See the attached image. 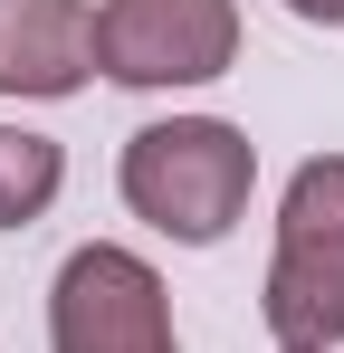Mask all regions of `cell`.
<instances>
[{"instance_id": "2", "label": "cell", "mask_w": 344, "mask_h": 353, "mask_svg": "<svg viewBox=\"0 0 344 353\" xmlns=\"http://www.w3.org/2000/svg\"><path fill=\"white\" fill-rule=\"evenodd\" d=\"M268 334H278V353H335L344 344V153L296 163V181L278 201Z\"/></svg>"}, {"instance_id": "6", "label": "cell", "mask_w": 344, "mask_h": 353, "mask_svg": "<svg viewBox=\"0 0 344 353\" xmlns=\"http://www.w3.org/2000/svg\"><path fill=\"white\" fill-rule=\"evenodd\" d=\"M57 181H67V153H57L48 134L0 124V230H29V220L57 201Z\"/></svg>"}, {"instance_id": "4", "label": "cell", "mask_w": 344, "mask_h": 353, "mask_svg": "<svg viewBox=\"0 0 344 353\" xmlns=\"http://www.w3.org/2000/svg\"><path fill=\"white\" fill-rule=\"evenodd\" d=\"M239 58V0H106L96 67L115 86H211Z\"/></svg>"}, {"instance_id": "1", "label": "cell", "mask_w": 344, "mask_h": 353, "mask_svg": "<svg viewBox=\"0 0 344 353\" xmlns=\"http://www.w3.org/2000/svg\"><path fill=\"white\" fill-rule=\"evenodd\" d=\"M124 210L182 248H220L258 191V143L220 115H163L124 143Z\"/></svg>"}, {"instance_id": "5", "label": "cell", "mask_w": 344, "mask_h": 353, "mask_svg": "<svg viewBox=\"0 0 344 353\" xmlns=\"http://www.w3.org/2000/svg\"><path fill=\"white\" fill-rule=\"evenodd\" d=\"M96 77L86 0H0V96H77Z\"/></svg>"}, {"instance_id": "3", "label": "cell", "mask_w": 344, "mask_h": 353, "mask_svg": "<svg viewBox=\"0 0 344 353\" xmlns=\"http://www.w3.org/2000/svg\"><path fill=\"white\" fill-rule=\"evenodd\" d=\"M48 353H182L153 258H134L115 239L67 248V268L48 287Z\"/></svg>"}, {"instance_id": "7", "label": "cell", "mask_w": 344, "mask_h": 353, "mask_svg": "<svg viewBox=\"0 0 344 353\" xmlns=\"http://www.w3.org/2000/svg\"><path fill=\"white\" fill-rule=\"evenodd\" d=\"M287 10H296L306 29H344V0H287Z\"/></svg>"}]
</instances>
